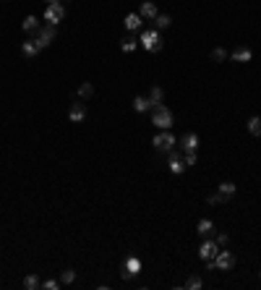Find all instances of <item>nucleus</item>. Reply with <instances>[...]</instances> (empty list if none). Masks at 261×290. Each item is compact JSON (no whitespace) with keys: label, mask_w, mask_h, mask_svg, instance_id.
Masks as SVG:
<instances>
[{"label":"nucleus","mask_w":261,"mask_h":290,"mask_svg":"<svg viewBox=\"0 0 261 290\" xmlns=\"http://www.w3.org/2000/svg\"><path fill=\"white\" fill-rule=\"evenodd\" d=\"M139 45L146 50V53H159V50L165 47V39L162 34H159V29H146V31H141V37H139Z\"/></svg>","instance_id":"f257e3e1"},{"label":"nucleus","mask_w":261,"mask_h":290,"mask_svg":"<svg viewBox=\"0 0 261 290\" xmlns=\"http://www.w3.org/2000/svg\"><path fill=\"white\" fill-rule=\"evenodd\" d=\"M151 123H154L159 131H170L173 128V113H170V107L162 105V102L151 107Z\"/></svg>","instance_id":"f03ea898"},{"label":"nucleus","mask_w":261,"mask_h":290,"mask_svg":"<svg viewBox=\"0 0 261 290\" xmlns=\"http://www.w3.org/2000/svg\"><path fill=\"white\" fill-rule=\"evenodd\" d=\"M235 267V254L232 251H217V256L214 259H209L206 261V269L209 272H214V269H220V272H227V269H232Z\"/></svg>","instance_id":"7ed1b4c3"},{"label":"nucleus","mask_w":261,"mask_h":290,"mask_svg":"<svg viewBox=\"0 0 261 290\" xmlns=\"http://www.w3.org/2000/svg\"><path fill=\"white\" fill-rule=\"evenodd\" d=\"M63 16H65V5L63 3H47V8H45V21L50 24V27H58V24L63 21Z\"/></svg>","instance_id":"20e7f679"},{"label":"nucleus","mask_w":261,"mask_h":290,"mask_svg":"<svg viewBox=\"0 0 261 290\" xmlns=\"http://www.w3.org/2000/svg\"><path fill=\"white\" fill-rule=\"evenodd\" d=\"M141 272V259L139 256H128V259L123 261V267H120V277L123 280H133Z\"/></svg>","instance_id":"39448f33"},{"label":"nucleus","mask_w":261,"mask_h":290,"mask_svg":"<svg viewBox=\"0 0 261 290\" xmlns=\"http://www.w3.org/2000/svg\"><path fill=\"white\" fill-rule=\"evenodd\" d=\"M151 144H154L157 152H170V149L178 144V142H175V136L170 134V131H162V134L154 136V142H151Z\"/></svg>","instance_id":"423d86ee"},{"label":"nucleus","mask_w":261,"mask_h":290,"mask_svg":"<svg viewBox=\"0 0 261 290\" xmlns=\"http://www.w3.org/2000/svg\"><path fill=\"white\" fill-rule=\"evenodd\" d=\"M55 34H58V31H55V27H50V24H47V27H39V31L34 34L37 47H39V50H45V47L55 39Z\"/></svg>","instance_id":"0eeeda50"},{"label":"nucleus","mask_w":261,"mask_h":290,"mask_svg":"<svg viewBox=\"0 0 261 290\" xmlns=\"http://www.w3.org/2000/svg\"><path fill=\"white\" fill-rule=\"evenodd\" d=\"M217 251H220V246H217V241H214V238H204V243L199 246V256H201L204 261L214 259V256H217Z\"/></svg>","instance_id":"6e6552de"},{"label":"nucleus","mask_w":261,"mask_h":290,"mask_svg":"<svg viewBox=\"0 0 261 290\" xmlns=\"http://www.w3.org/2000/svg\"><path fill=\"white\" fill-rule=\"evenodd\" d=\"M84 118H87V107H84L81 102H73V105L68 107V120H73V123H81Z\"/></svg>","instance_id":"1a4fd4ad"},{"label":"nucleus","mask_w":261,"mask_h":290,"mask_svg":"<svg viewBox=\"0 0 261 290\" xmlns=\"http://www.w3.org/2000/svg\"><path fill=\"white\" fill-rule=\"evenodd\" d=\"M178 144H180L183 152H196V146H199V136H196V134H183Z\"/></svg>","instance_id":"9d476101"},{"label":"nucleus","mask_w":261,"mask_h":290,"mask_svg":"<svg viewBox=\"0 0 261 290\" xmlns=\"http://www.w3.org/2000/svg\"><path fill=\"white\" fill-rule=\"evenodd\" d=\"M251 58H254L251 47H235L232 53H230V60H235V63H248Z\"/></svg>","instance_id":"9b49d317"},{"label":"nucleus","mask_w":261,"mask_h":290,"mask_svg":"<svg viewBox=\"0 0 261 290\" xmlns=\"http://www.w3.org/2000/svg\"><path fill=\"white\" fill-rule=\"evenodd\" d=\"M159 11H157V5L151 3V0H146V3H141V8H139V16L144 21H154V16H157Z\"/></svg>","instance_id":"f8f14e48"},{"label":"nucleus","mask_w":261,"mask_h":290,"mask_svg":"<svg viewBox=\"0 0 261 290\" xmlns=\"http://www.w3.org/2000/svg\"><path fill=\"white\" fill-rule=\"evenodd\" d=\"M196 233H199L201 238H214V222H212V220H199Z\"/></svg>","instance_id":"ddd939ff"},{"label":"nucleus","mask_w":261,"mask_h":290,"mask_svg":"<svg viewBox=\"0 0 261 290\" xmlns=\"http://www.w3.org/2000/svg\"><path fill=\"white\" fill-rule=\"evenodd\" d=\"M123 24H125V29H128V31H139L141 24H144V19H141L139 13H128V16L123 19Z\"/></svg>","instance_id":"4468645a"},{"label":"nucleus","mask_w":261,"mask_h":290,"mask_svg":"<svg viewBox=\"0 0 261 290\" xmlns=\"http://www.w3.org/2000/svg\"><path fill=\"white\" fill-rule=\"evenodd\" d=\"M21 29L29 31V34H37V31H39V19H37V16H27V19L21 21Z\"/></svg>","instance_id":"2eb2a0df"},{"label":"nucleus","mask_w":261,"mask_h":290,"mask_svg":"<svg viewBox=\"0 0 261 290\" xmlns=\"http://www.w3.org/2000/svg\"><path fill=\"white\" fill-rule=\"evenodd\" d=\"M151 107H154V105L149 102V97H141V94H139L136 99H133V110H136V113H149Z\"/></svg>","instance_id":"dca6fc26"},{"label":"nucleus","mask_w":261,"mask_h":290,"mask_svg":"<svg viewBox=\"0 0 261 290\" xmlns=\"http://www.w3.org/2000/svg\"><path fill=\"white\" fill-rule=\"evenodd\" d=\"M136 47H139V39L133 37V31H131L128 37H123V39H120V50H123V53H133Z\"/></svg>","instance_id":"f3484780"},{"label":"nucleus","mask_w":261,"mask_h":290,"mask_svg":"<svg viewBox=\"0 0 261 290\" xmlns=\"http://www.w3.org/2000/svg\"><path fill=\"white\" fill-rule=\"evenodd\" d=\"M146 97H149V102H151V105H159V102L165 99V89L154 84V87L149 89V94H146Z\"/></svg>","instance_id":"a211bd4d"},{"label":"nucleus","mask_w":261,"mask_h":290,"mask_svg":"<svg viewBox=\"0 0 261 290\" xmlns=\"http://www.w3.org/2000/svg\"><path fill=\"white\" fill-rule=\"evenodd\" d=\"M151 24H154V29H159V31H162V29H167V27L173 24V19H170L167 13H157V16H154V21H151Z\"/></svg>","instance_id":"6ab92c4d"},{"label":"nucleus","mask_w":261,"mask_h":290,"mask_svg":"<svg viewBox=\"0 0 261 290\" xmlns=\"http://www.w3.org/2000/svg\"><path fill=\"white\" fill-rule=\"evenodd\" d=\"M21 53L27 55V58H34V55L39 53V47H37V42H34V39H27V42L21 45Z\"/></svg>","instance_id":"aec40b11"},{"label":"nucleus","mask_w":261,"mask_h":290,"mask_svg":"<svg viewBox=\"0 0 261 290\" xmlns=\"http://www.w3.org/2000/svg\"><path fill=\"white\" fill-rule=\"evenodd\" d=\"M227 202H230V196H225V194H220V191H214L212 196H206V204H227Z\"/></svg>","instance_id":"412c9836"},{"label":"nucleus","mask_w":261,"mask_h":290,"mask_svg":"<svg viewBox=\"0 0 261 290\" xmlns=\"http://www.w3.org/2000/svg\"><path fill=\"white\" fill-rule=\"evenodd\" d=\"M248 134L261 136V118H248Z\"/></svg>","instance_id":"4be33fe9"},{"label":"nucleus","mask_w":261,"mask_h":290,"mask_svg":"<svg viewBox=\"0 0 261 290\" xmlns=\"http://www.w3.org/2000/svg\"><path fill=\"white\" fill-rule=\"evenodd\" d=\"M209 58H212L214 63H225L230 55H227V50H222V47H214V50H212V55H209Z\"/></svg>","instance_id":"5701e85b"},{"label":"nucleus","mask_w":261,"mask_h":290,"mask_svg":"<svg viewBox=\"0 0 261 290\" xmlns=\"http://www.w3.org/2000/svg\"><path fill=\"white\" fill-rule=\"evenodd\" d=\"M217 191L232 199V196H235V191H238V188H235V183H230V180H225V183H220V188H217Z\"/></svg>","instance_id":"b1692460"},{"label":"nucleus","mask_w":261,"mask_h":290,"mask_svg":"<svg viewBox=\"0 0 261 290\" xmlns=\"http://www.w3.org/2000/svg\"><path fill=\"white\" fill-rule=\"evenodd\" d=\"M24 288H27V290H37V288H42V283H39L37 275H27V280H24Z\"/></svg>","instance_id":"393cba45"},{"label":"nucleus","mask_w":261,"mask_h":290,"mask_svg":"<svg viewBox=\"0 0 261 290\" xmlns=\"http://www.w3.org/2000/svg\"><path fill=\"white\" fill-rule=\"evenodd\" d=\"M201 285H204V280H201L199 275H191V277L186 280V288H188V290H199Z\"/></svg>","instance_id":"a878e982"},{"label":"nucleus","mask_w":261,"mask_h":290,"mask_svg":"<svg viewBox=\"0 0 261 290\" xmlns=\"http://www.w3.org/2000/svg\"><path fill=\"white\" fill-rule=\"evenodd\" d=\"M91 94H94V87H91L89 81H84V84L79 87V97H81V99H87V97H91Z\"/></svg>","instance_id":"bb28decb"},{"label":"nucleus","mask_w":261,"mask_h":290,"mask_svg":"<svg viewBox=\"0 0 261 290\" xmlns=\"http://www.w3.org/2000/svg\"><path fill=\"white\" fill-rule=\"evenodd\" d=\"M73 280H76V272L73 269H63L60 272V285H71Z\"/></svg>","instance_id":"cd10ccee"},{"label":"nucleus","mask_w":261,"mask_h":290,"mask_svg":"<svg viewBox=\"0 0 261 290\" xmlns=\"http://www.w3.org/2000/svg\"><path fill=\"white\" fill-rule=\"evenodd\" d=\"M183 162H186V168H196V152H186L183 154Z\"/></svg>","instance_id":"c85d7f7f"},{"label":"nucleus","mask_w":261,"mask_h":290,"mask_svg":"<svg viewBox=\"0 0 261 290\" xmlns=\"http://www.w3.org/2000/svg\"><path fill=\"white\" fill-rule=\"evenodd\" d=\"M42 288H45V290H58V288H60V280H45Z\"/></svg>","instance_id":"c756f323"},{"label":"nucleus","mask_w":261,"mask_h":290,"mask_svg":"<svg viewBox=\"0 0 261 290\" xmlns=\"http://www.w3.org/2000/svg\"><path fill=\"white\" fill-rule=\"evenodd\" d=\"M227 241H230V238H227L225 233H220V235H217V246H227Z\"/></svg>","instance_id":"7c9ffc66"},{"label":"nucleus","mask_w":261,"mask_h":290,"mask_svg":"<svg viewBox=\"0 0 261 290\" xmlns=\"http://www.w3.org/2000/svg\"><path fill=\"white\" fill-rule=\"evenodd\" d=\"M47 3H63V0H47Z\"/></svg>","instance_id":"2f4dec72"}]
</instances>
